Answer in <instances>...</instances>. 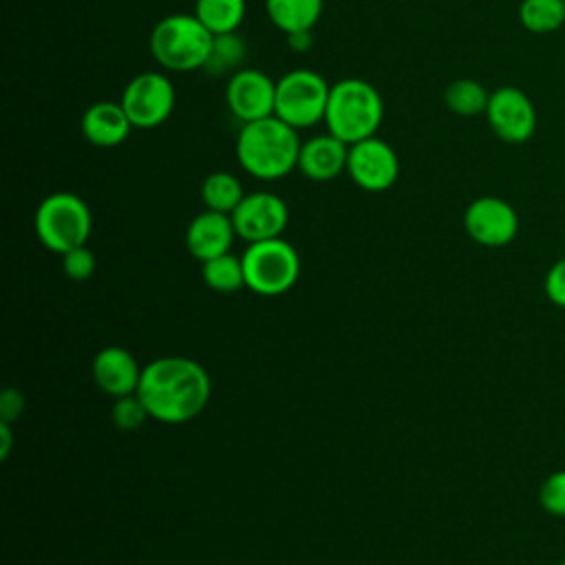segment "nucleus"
Returning a JSON list of instances; mask_svg holds the SVG:
<instances>
[{
  "instance_id": "nucleus-1",
  "label": "nucleus",
  "mask_w": 565,
  "mask_h": 565,
  "mask_svg": "<svg viewBox=\"0 0 565 565\" xmlns=\"http://www.w3.org/2000/svg\"><path fill=\"white\" fill-rule=\"evenodd\" d=\"M212 382L207 371L190 358H159L143 366L137 395L148 415L163 424H185L207 404Z\"/></svg>"
},
{
  "instance_id": "nucleus-2",
  "label": "nucleus",
  "mask_w": 565,
  "mask_h": 565,
  "mask_svg": "<svg viewBox=\"0 0 565 565\" xmlns=\"http://www.w3.org/2000/svg\"><path fill=\"white\" fill-rule=\"evenodd\" d=\"M300 146L298 130L271 115L243 124L236 137V159L247 174L274 181L298 168Z\"/></svg>"
},
{
  "instance_id": "nucleus-3",
  "label": "nucleus",
  "mask_w": 565,
  "mask_h": 565,
  "mask_svg": "<svg viewBox=\"0 0 565 565\" xmlns=\"http://www.w3.org/2000/svg\"><path fill=\"white\" fill-rule=\"evenodd\" d=\"M382 119L384 102L371 82L360 77H344L331 86L322 119L327 132L351 146L373 137Z\"/></svg>"
},
{
  "instance_id": "nucleus-4",
  "label": "nucleus",
  "mask_w": 565,
  "mask_h": 565,
  "mask_svg": "<svg viewBox=\"0 0 565 565\" xmlns=\"http://www.w3.org/2000/svg\"><path fill=\"white\" fill-rule=\"evenodd\" d=\"M148 44L159 66L188 73L205 66L214 33L194 13H172L154 24Z\"/></svg>"
},
{
  "instance_id": "nucleus-5",
  "label": "nucleus",
  "mask_w": 565,
  "mask_h": 565,
  "mask_svg": "<svg viewBox=\"0 0 565 565\" xmlns=\"http://www.w3.org/2000/svg\"><path fill=\"white\" fill-rule=\"evenodd\" d=\"M93 216L86 201L73 192H53L35 210V234L40 243L57 254L86 245Z\"/></svg>"
},
{
  "instance_id": "nucleus-6",
  "label": "nucleus",
  "mask_w": 565,
  "mask_h": 565,
  "mask_svg": "<svg viewBox=\"0 0 565 565\" xmlns=\"http://www.w3.org/2000/svg\"><path fill=\"white\" fill-rule=\"evenodd\" d=\"M243 258L245 285L258 296H280L300 276V256L291 243L278 238L249 243Z\"/></svg>"
},
{
  "instance_id": "nucleus-7",
  "label": "nucleus",
  "mask_w": 565,
  "mask_h": 565,
  "mask_svg": "<svg viewBox=\"0 0 565 565\" xmlns=\"http://www.w3.org/2000/svg\"><path fill=\"white\" fill-rule=\"evenodd\" d=\"M331 86L311 68L287 71L276 82L274 115L296 130L311 128L324 119Z\"/></svg>"
},
{
  "instance_id": "nucleus-8",
  "label": "nucleus",
  "mask_w": 565,
  "mask_h": 565,
  "mask_svg": "<svg viewBox=\"0 0 565 565\" xmlns=\"http://www.w3.org/2000/svg\"><path fill=\"white\" fill-rule=\"evenodd\" d=\"M177 93L168 75L159 71H148L135 75L124 93L119 104L124 106L132 128L152 130L161 126L174 110Z\"/></svg>"
},
{
  "instance_id": "nucleus-9",
  "label": "nucleus",
  "mask_w": 565,
  "mask_h": 565,
  "mask_svg": "<svg viewBox=\"0 0 565 565\" xmlns=\"http://www.w3.org/2000/svg\"><path fill=\"white\" fill-rule=\"evenodd\" d=\"M483 115L492 132L505 143H525L536 132V108L532 99L516 86L494 88Z\"/></svg>"
},
{
  "instance_id": "nucleus-10",
  "label": "nucleus",
  "mask_w": 565,
  "mask_h": 565,
  "mask_svg": "<svg viewBox=\"0 0 565 565\" xmlns=\"http://www.w3.org/2000/svg\"><path fill=\"white\" fill-rule=\"evenodd\" d=\"M347 172L366 192H384L399 177V159L388 141L377 135L349 146Z\"/></svg>"
},
{
  "instance_id": "nucleus-11",
  "label": "nucleus",
  "mask_w": 565,
  "mask_h": 565,
  "mask_svg": "<svg viewBox=\"0 0 565 565\" xmlns=\"http://www.w3.org/2000/svg\"><path fill=\"white\" fill-rule=\"evenodd\" d=\"M468 236L483 247H503L519 232L516 210L499 196H479L463 212Z\"/></svg>"
},
{
  "instance_id": "nucleus-12",
  "label": "nucleus",
  "mask_w": 565,
  "mask_h": 565,
  "mask_svg": "<svg viewBox=\"0 0 565 565\" xmlns=\"http://www.w3.org/2000/svg\"><path fill=\"white\" fill-rule=\"evenodd\" d=\"M225 104L243 124L274 115L276 82L258 68H238L227 79Z\"/></svg>"
},
{
  "instance_id": "nucleus-13",
  "label": "nucleus",
  "mask_w": 565,
  "mask_h": 565,
  "mask_svg": "<svg viewBox=\"0 0 565 565\" xmlns=\"http://www.w3.org/2000/svg\"><path fill=\"white\" fill-rule=\"evenodd\" d=\"M236 236L247 243L278 238L289 221L287 203L271 192H252L230 214Z\"/></svg>"
},
{
  "instance_id": "nucleus-14",
  "label": "nucleus",
  "mask_w": 565,
  "mask_h": 565,
  "mask_svg": "<svg viewBox=\"0 0 565 565\" xmlns=\"http://www.w3.org/2000/svg\"><path fill=\"white\" fill-rule=\"evenodd\" d=\"M236 236L230 214L205 210L194 216L185 230V247L201 263L230 252Z\"/></svg>"
},
{
  "instance_id": "nucleus-15",
  "label": "nucleus",
  "mask_w": 565,
  "mask_h": 565,
  "mask_svg": "<svg viewBox=\"0 0 565 565\" xmlns=\"http://www.w3.org/2000/svg\"><path fill=\"white\" fill-rule=\"evenodd\" d=\"M349 143L331 132L316 135L300 146L298 170L311 181H331L347 170Z\"/></svg>"
},
{
  "instance_id": "nucleus-16",
  "label": "nucleus",
  "mask_w": 565,
  "mask_h": 565,
  "mask_svg": "<svg viewBox=\"0 0 565 565\" xmlns=\"http://www.w3.org/2000/svg\"><path fill=\"white\" fill-rule=\"evenodd\" d=\"M141 371L137 360L121 347H106L93 358V380L113 397L137 393Z\"/></svg>"
},
{
  "instance_id": "nucleus-17",
  "label": "nucleus",
  "mask_w": 565,
  "mask_h": 565,
  "mask_svg": "<svg viewBox=\"0 0 565 565\" xmlns=\"http://www.w3.org/2000/svg\"><path fill=\"white\" fill-rule=\"evenodd\" d=\"M79 128L88 143L115 148L128 139L132 124L119 102H95L84 110Z\"/></svg>"
},
{
  "instance_id": "nucleus-18",
  "label": "nucleus",
  "mask_w": 565,
  "mask_h": 565,
  "mask_svg": "<svg viewBox=\"0 0 565 565\" xmlns=\"http://www.w3.org/2000/svg\"><path fill=\"white\" fill-rule=\"evenodd\" d=\"M324 0H265V9L274 26L285 35L311 31L322 15Z\"/></svg>"
},
{
  "instance_id": "nucleus-19",
  "label": "nucleus",
  "mask_w": 565,
  "mask_h": 565,
  "mask_svg": "<svg viewBox=\"0 0 565 565\" xmlns=\"http://www.w3.org/2000/svg\"><path fill=\"white\" fill-rule=\"evenodd\" d=\"M247 11L245 0H196L194 2V15L214 33H236V29L243 24Z\"/></svg>"
},
{
  "instance_id": "nucleus-20",
  "label": "nucleus",
  "mask_w": 565,
  "mask_h": 565,
  "mask_svg": "<svg viewBox=\"0 0 565 565\" xmlns=\"http://www.w3.org/2000/svg\"><path fill=\"white\" fill-rule=\"evenodd\" d=\"M201 199L207 210L232 214L238 207V203L245 199V192L241 181L234 174L225 170H216L203 179Z\"/></svg>"
},
{
  "instance_id": "nucleus-21",
  "label": "nucleus",
  "mask_w": 565,
  "mask_h": 565,
  "mask_svg": "<svg viewBox=\"0 0 565 565\" xmlns=\"http://www.w3.org/2000/svg\"><path fill=\"white\" fill-rule=\"evenodd\" d=\"M519 22L534 35H547L565 26V0H521Z\"/></svg>"
},
{
  "instance_id": "nucleus-22",
  "label": "nucleus",
  "mask_w": 565,
  "mask_h": 565,
  "mask_svg": "<svg viewBox=\"0 0 565 565\" xmlns=\"http://www.w3.org/2000/svg\"><path fill=\"white\" fill-rule=\"evenodd\" d=\"M488 99H490V93L486 90V86L468 77L450 82L444 90V104L448 106L450 113L461 117H475L486 113Z\"/></svg>"
},
{
  "instance_id": "nucleus-23",
  "label": "nucleus",
  "mask_w": 565,
  "mask_h": 565,
  "mask_svg": "<svg viewBox=\"0 0 565 565\" xmlns=\"http://www.w3.org/2000/svg\"><path fill=\"white\" fill-rule=\"evenodd\" d=\"M203 280L210 289L221 294L238 291L245 285V269L243 258L232 256L230 252L203 263Z\"/></svg>"
},
{
  "instance_id": "nucleus-24",
  "label": "nucleus",
  "mask_w": 565,
  "mask_h": 565,
  "mask_svg": "<svg viewBox=\"0 0 565 565\" xmlns=\"http://www.w3.org/2000/svg\"><path fill=\"white\" fill-rule=\"evenodd\" d=\"M243 53H245V46L236 33L214 35V44L203 68L214 75H221L225 71H238Z\"/></svg>"
},
{
  "instance_id": "nucleus-25",
  "label": "nucleus",
  "mask_w": 565,
  "mask_h": 565,
  "mask_svg": "<svg viewBox=\"0 0 565 565\" xmlns=\"http://www.w3.org/2000/svg\"><path fill=\"white\" fill-rule=\"evenodd\" d=\"M110 415H113V424L119 430H137L146 422V417H150L137 393L117 397Z\"/></svg>"
},
{
  "instance_id": "nucleus-26",
  "label": "nucleus",
  "mask_w": 565,
  "mask_h": 565,
  "mask_svg": "<svg viewBox=\"0 0 565 565\" xmlns=\"http://www.w3.org/2000/svg\"><path fill=\"white\" fill-rule=\"evenodd\" d=\"M539 503L547 514L565 516V468L552 472L541 490H539Z\"/></svg>"
},
{
  "instance_id": "nucleus-27",
  "label": "nucleus",
  "mask_w": 565,
  "mask_h": 565,
  "mask_svg": "<svg viewBox=\"0 0 565 565\" xmlns=\"http://www.w3.org/2000/svg\"><path fill=\"white\" fill-rule=\"evenodd\" d=\"M62 269L71 280H88L95 274V256L86 245L62 254Z\"/></svg>"
},
{
  "instance_id": "nucleus-28",
  "label": "nucleus",
  "mask_w": 565,
  "mask_h": 565,
  "mask_svg": "<svg viewBox=\"0 0 565 565\" xmlns=\"http://www.w3.org/2000/svg\"><path fill=\"white\" fill-rule=\"evenodd\" d=\"M545 296L552 305L565 309V258L556 260L545 276Z\"/></svg>"
},
{
  "instance_id": "nucleus-29",
  "label": "nucleus",
  "mask_w": 565,
  "mask_h": 565,
  "mask_svg": "<svg viewBox=\"0 0 565 565\" xmlns=\"http://www.w3.org/2000/svg\"><path fill=\"white\" fill-rule=\"evenodd\" d=\"M24 411V397L18 388H4L0 395V422L13 424Z\"/></svg>"
},
{
  "instance_id": "nucleus-30",
  "label": "nucleus",
  "mask_w": 565,
  "mask_h": 565,
  "mask_svg": "<svg viewBox=\"0 0 565 565\" xmlns=\"http://www.w3.org/2000/svg\"><path fill=\"white\" fill-rule=\"evenodd\" d=\"M287 42L294 51H307L311 46V31H300V33H289Z\"/></svg>"
},
{
  "instance_id": "nucleus-31",
  "label": "nucleus",
  "mask_w": 565,
  "mask_h": 565,
  "mask_svg": "<svg viewBox=\"0 0 565 565\" xmlns=\"http://www.w3.org/2000/svg\"><path fill=\"white\" fill-rule=\"evenodd\" d=\"M0 459H7L9 452H11V441H13V435H11V424H4L0 422Z\"/></svg>"
},
{
  "instance_id": "nucleus-32",
  "label": "nucleus",
  "mask_w": 565,
  "mask_h": 565,
  "mask_svg": "<svg viewBox=\"0 0 565 565\" xmlns=\"http://www.w3.org/2000/svg\"><path fill=\"white\" fill-rule=\"evenodd\" d=\"M556 565H565V561H561V563H556Z\"/></svg>"
}]
</instances>
